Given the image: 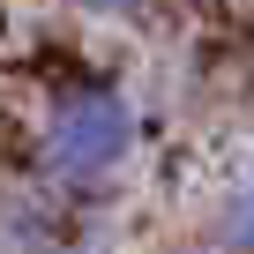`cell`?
<instances>
[{
  "label": "cell",
  "instance_id": "6da1fadb",
  "mask_svg": "<svg viewBox=\"0 0 254 254\" xmlns=\"http://www.w3.org/2000/svg\"><path fill=\"white\" fill-rule=\"evenodd\" d=\"M142 142V120L120 90L105 82H82V90H60L45 127H38V165L60 180V187H105Z\"/></svg>",
  "mask_w": 254,
  "mask_h": 254
},
{
  "label": "cell",
  "instance_id": "7a4b0ae2",
  "mask_svg": "<svg viewBox=\"0 0 254 254\" xmlns=\"http://www.w3.org/2000/svg\"><path fill=\"white\" fill-rule=\"evenodd\" d=\"M209 247H217V254H254V157L224 180L217 217H209Z\"/></svg>",
  "mask_w": 254,
  "mask_h": 254
},
{
  "label": "cell",
  "instance_id": "3957f363",
  "mask_svg": "<svg viewBox=\"0 0 254 254\" xmlns=\"http://www.w3.org/2000/svg\"><path fill=\"white\" fill-rule=\"evenodd\" d=\"M90 15H135V8H150V0H82Z\"/></svg>",
  "mask_w": 254,
  "mask_h": 254
},
{
  "label": "cell",
  "instance_id": "277c9868",
  "mask_svg": "<svg viewBox=\"0 0 254 254\" xmlns=\"http://www.w3.org/2000/svg\"><path fill=\"white\" fill-rule=\"evenodd\" d=\"M172 254H202V247H172ZM209 254H217V247H209Z\"/></svg>",
  "mask_w": 254,
  "mask_h": 254
}]
</instances>
